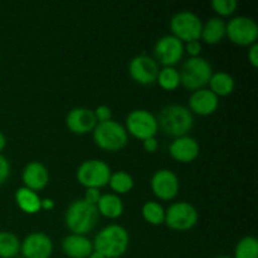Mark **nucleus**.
<instances>
[{"mask_svg":"<svg viewBox=\"0 0 258 258\" xmlns=\"http://www.w3.org/2000/svg\"><path fill=\"white\" fill-rule=\"evenodd\" d=\"M92 243L93 251L105 258H120L127 251L130 236L120 224H110L96 234Z\"/></svg>","mask_w":258,"mask_h":258,"instance_id":"nucleus-1","label":"nucleus"},{"mask_svg":"<svg viewBox=\"0 0 258 258\" xmlns=\"http://www.w3.org/2000/svg\"><path fill=\"white\" fill-rule=\"evenodd\" d=\"M156 120L161 131L174 139L188 135L194 125L193 113L188 107L181 105L165 106L161 108Z\"/></svg>","mask_w":258,"mask_h":258,"instance_id":"nucleus-2","label":"nucleus"},{"mask_svg":"<svg viewBox=\"0 0 258 258\" xmlns=\"http://www.w3.org/2000/svg\"><path fill=\"white\" fill-rule=\"evenodd\" d=\"M97 208L92 204H88L83 199H77L72 202L66 212L64 221L67 228L73 234H82L86 236L88 232L92 231L98 222Z\"/></svg>","mask_w":258,"mask_h":258,"instance_id":"nucleus-3","label":"nucleus"},{"mask_svg":"<svg viewBox=\"0 0 258 258\" xmlns=\"http://www.w3.org/2000/svg\"><path fill=\"white\" fill-rule=\"evenodd\" d=\"M93 141L106 151H118L127 145L128 134L125 126L113 120L97 122L92 131Z\"/></svg>","mask_w":258,"mask_h":258,"instance_id":"nucleus-4","label":"nucleus"},{"mask_svg":"<svg viewBox=\"0 0 258 258\" xmlns=\"http://www.w3.org/2000/svg\"><path fill=\"white\" fill-rule=\"evenodd\" d=\"M212 75H213L212 64L201 55L188 58L179 71L180 85L190 91L204 88V86L208 85Z\"/></svg>","mask_w":258,"mask_h":258,"instance_id":"nucleus-5","label":"nucleus"},{"mask_svg":"<svg viewBox=\"0 0 258 258\" xmlns=\"http://www.w3.org/2000/svg\"><path fill=\"white\" fill-rule=\"evenodd\" d=\"M111 176V168L106 161L100 159H90L78 166L77 180L81 185L88 188L100 189L108 185Z\"/></svg>","mask_w":258,"mask_h":258,"instance_id":"nucleus-6","label":"nucleus"},{"mask_svg":"<svg viewBox=\"0 0 258 258\" xmlns=\"http://www.w3.org/2000/svg\"><path fill=\"white\" fill-rule=\"evenodd\" d=\"M203 22L196 13L190 10H181L170 19V29L174 37L181 42H191L201 39Z\"/></svg>","mask_w":258,"mask_h":258,"instance_id":"nucleus-7","label":"nucleus"},{"mask_svg":"<svg viewBox=\"0 0 258 258\" xmlns=\"http://www.w3.org/2000/svg\"><path fill=\"white\" fill-rule=\"evenodd\" d=\"M199 214L196 207L188 202H176L165 211L164 223L176 232H185L196 227Z\"/></svg>","mask_w":258,"mask_h":258,"instance_id":"nucleus-8","label":"nucleus"},{"mask_svg":"<svg viewBox=\"0 0 258 258\" xmlns=\"http://www.w3.org/2000/svg\"><path fill=\"white\" fill-rule=\"evenodd\" d=\"M226 35L232 43L242 47H249L257 43L258 25L252 18L239 15L226 23Z\"/></svg>","mask_w":258,"mask_h":258,"instance_id":"nucleus-9","label":"nucleus"},{"mask_svg":"<svg viewBox=\"0 0 258 258\" xmlns=\"http://www.w3.org/2000/svg\"><path fill=\"white\" fill-rule=\"evenodd\" d=\"M126 131L134 138L144 141L149 138H155L158 133V120L150 111L138 108L126 116Z\"/></svg>","mask_w":258,"mask_h":258,"instance_id":"nucleus-10","label":"nucleus"},{"mask_svg":"<svg viewBox=\"0 0 258 258\" xmlns=\"http://www.w3.org/2000/svg\"><path fill=\"white\" fill-rule=\"evenodd\" d=\"M184 55V43L174 35H164L154 45V59L164 67H174Z\"/></svg>","mask_w":258,"mask_h":258,"instance_id":"nucleus-11","label":"nucleus"},{"mask_svg":"<svg viewBox=\"0 0 258 258\" xmlns=\"http://www.w3.org/2000/svg\"><path fill=\"white\" fill-rule=\"evenodd\" d=\"M158 62L153 57L146 54H139L128 63V73L135 82L140 85H151L156 82L159 75Z\"/></svg>","mask_w":258,"mask_h":258,"instance_id":"nucleus-12","label":"nucleus"},{"mask_svg":"<svg viewBox=\"0 0 258 258\" xmlns=\"http://www.w3.org/2000/svg\"><path fill=\"white\" fill-rule=\"evenodd\" d=\"M150 186L156 198L161 201H171L179 193V179L174 171L160 169L151 176Z\"/></svg>","mask_w":258,"mask_h":258,"instance_id":"nucleus-13","label":"nucleus"},{"mask_svg":"<svg viewBox=\"0 0 258 258\" xmlns=\"http://www.w3.org/2000/svg\"><path fill=\"white\" fill-rule=\"evenodd\" d=\"M20 253L24 258H49L53 253V242L45 233L33 232L20 243Z\"/></svg>","mask_w":258,"mask_h":258,"instance_id":"nucleus-14","label":"nucleus"},{"mask_svg":"<svg viewBox=\"0 0 258 258\" xmlns=\"http://www.w3.org/2000/svg\"><path fill=\"white\" fill-rule=\"evenodd\" d=\"M66 125L68 130L77 135L92 133L95 126L97 125L93 110L87 107H75L68 112L66 117Z\"/></svg>","mask_w":258,"mask_h":258,"instance_id":"nucleus-15","label":"nucleus"},{"mask_svg":"<svg viewBox=\"0 0 258 258\" xmlns=\"http://www.w3.org/2000/svg\"><path fill=\"white\" fill-rule=\"evenodd\" d=\"M199 151H201V146L198 141L189 135L174 139L169 145V154L171 158L183 164L196 160L199 155Z\"/></svg>","mask_w":258,"mask_h":258,"instance_id":"nucleus-16","label":"nucleus"},{"mask_svg":"<svg viewBox=\"0 0 258 258\" xmlns=\"http://www.w3.org/2000/svg\"><path fill=\"white\" fill-rule=\"evenodd\" d=\"M219 106V97H217L209 88H201L191 93L189 97L190 112L201 116H209L217 111Z\"/></svg>","mask_w":258,"mask_h":258,"instance_id":"nucleus-17","label":"nucleus"},{"mask_svg":"<svg viewBox=\"0 0 258 258\" xmlns=\"http://www.w3.org/2000/svg\"><path fill=\"white\" fill-rule=\"evenodd\" d=\"M22 180L25 188L35 191L42 190L49 183V173L44 164L40 161H32L23 169Z\"/></svg>","mask_w":258,"mask_h":258,"instance_id":"nucleus-18","label":"nucleus"},{"mask_svg":"<svg viewBox=\"0 0 258 258\" xmlns=\"http://www.w3.org/2000/svg\"><path fill=\"white\" fill-rule=\"evenodd\" d=\"M62 251L70 258H88L93 252V243L82 234H70L62 241Z\"/></svg>","mask_w":258,"mask_h":258,"instance_id":"nucleus-19","label":"nucleus"},{"mask_svg":"<svg viewBox=\"0 0 258 258\" xmlns=\"http://www.w3.org/2000/svg\"><path fill=\"white\" fill-rule=\"evenodd\" d=\"M226 37V22L221 18H211L203 23L201 38L207 44H218Z\"/></svg>","mask_w":258,"mask_h":258,"instance_id":"nucleus-20","label":"nucleus"},{"mask_svg":"<svg viewBox=\"0 0 258 258\" xmlns=\"http://www.w3.org/2000/svg\"><path fill=\"white\" fill-rule=\"evenodd\" d=\"M96 208H97L98 214L108 219H116L123 213L122 201L120 197L113 193L102 194Z\"/></svg>","mask_w":258,"mask_h":258,"instance_id":"nucleus-21","label":"nucleus"},{"mask_svg":"<svg viewBox=\"0 0 258 258\" xmlns=\"http://www.w3.org/2000/svg\"><path fill=\"white\" fill-rule=\"evenodd\" d=\"M15 202H17V206L28 214H35L42 209V206H40L42 199L39 198V196L25 186L18 189L15 193Z\"/></svg>","mask_w":258,"mask_h":258,"instance_id":"nucleus-22","label":"nucleus"},{"mask_svg":"<svg viewBox=\"0 0 258 258\" xmlns=\"http://www.w3.org/2000/svg\"><path fill=\"white\" fill-rule=\"evenodd\" d=\"M209 90L217 96V97H224V96L231 95L234 91L236 83H234L233 77L229 73L223 72H216L212 75L211 80L208 82Z\"/></svg>","mask_w":258,"mask_h":258,"instance_id":"nucleus-23","label":"nucleus"},{"mask_svg":"<svg viewBox=\"0 0 258 258\" xmlns=\"http://www.w3.org/2000/svg\"><path fill=\"white\" fill-rule=\"evenodd\" d=\"M20 243L13 232H0V258H15L20 253Z\"/></svg>","mask_w":258,"mask_h":258,"instance_id":"nucleus-24","label":"nucleus"},{"mask_svg":"<svg viewBox=\"0 0 258 258\" xmlns=\"http://www.w3.org/2000/svg\"><path fill=\"white\" fill-rule=\"evenodd\" d=\"M134 178L126 171L120 170L116 173H111L110 180H108V185L112 189L116 196L120 194H126L128 191L133 190L134 188Z\"/></svg>","mask_w":258,"mask_h":258,"instance_id":"nucleus-25","label":"nucleus"},{"mask_svg":"<svg viewBox=\"0 0 258 258\" xmlns=\"http://www.w3.org/2000/svg\"><path fill=\"white\" fill-rule=\"evenodd\" d=\"M144 219L153 226H160L165 222V209L158 202H146L141 209Z\"/></svg>","mask_w":258,"mask_h":258,"instance_id":"nucleus-26","label":"nucleus"},{"mask_svg":"<svg viewBox=\"0 0 258 258\" xmlns=\"http://www.w3.org/2000/svg\"><path fill=\"white\" fill-rule=\"evenodd\" d=\"M159 86L165 91H174L180 86V76L179 71L174 67H164L159 71L158 78Z\"/></svg>","mask_w":258,"mask_h":258,"instance_id":"nucleus-27","label":"nucleus"},{"mask_svg":"<svg viewBox=\"0 0 258 258\" xmlns=\"http://www.w3.org/2000/svg\"><path fill=\"white\" fill-rule=\"evenodd\" d=\"M233 258H258V241L256 237L246 236L237 243Z\"/></svg>","mask_w":258,"mask_h":258,"instance_id":"nucleus-28","label":"nucleus"},{"mask_svg":"<svg viewBox=\"0 0 258 258\" xmlns=\"http://www.w3.org/2000/svg\"><path fill=\"white\" fill-rule=\"evenodd\" d=\"M211 5L217 14L222 17H229L236 12L238 3L236 0H213Z\"/></svg>","mask_w":258,"mask_h":258,"instance_id":"nucleus-29","label":"nucleus"},{"mask_svg":"<svg viewBox=\"0 0 258 258\" xmlns=\"http://www.w3.org/2000/svg\"><path fill=\"white\" fill-rule=\"evenodd\" d=\"M93 115H95L97 122H105V121L112 120V111L108 106L100 105L93 110Z\"/></svg>","mask_w":258,"mask_h":258,"instance_id":"nucleus-30","label":"nucleus"},{"mask_svg":"<svg viewBox=\"0 0 258 258\" xmlns=\"http://www.w3.org/2000/svg\"><path fill=\"white\" fill-rule=\"evenodd\" d=\"M10 175V164L4 155L0 154V185L7 181Z\"/></svg>","mask_w":258,"mask_h":258,"instance_id":"nucleus-31","label":"nucleus"},{"mask_svg":"<svg viewBox=\"0 0 258 258\" xmlns=\"http://www.w3.org/2000/svg\"><path fill=\"white\" fill-rule=\"evenodd\" d=\"M101 191L100 189H96V188H88L86 189V193H85V198L83 201L87 202L88 204H92V206H97V203L100 202L101 198Z\"/></svg>","mask_w":258,"mask_h":258,"instance_id":"nucleus-32","label":"nucleus"},{"mask_svg":"<svg viewBox=\"0 0 258 258\" xmlns=\"http://www.w3.org/2000/svg\"><path fill=\"white\" fill-rule=\"evenodd\" d=\"M188 52L190 57H199L202 52V43L199 40H191V42L185 43L184 45V52Z\"/></svg>","mask_w":258,"mask_h":258,"instance_id":"nucleus-33","label":"nucleus"},{"mask_svg":"<svg viewBox=\"0 0 258 258\" xmlns=\"http://www.w3.org/2000/svg\"><path fill=\"white\" fill-rule=\"evenodd\" d=\"M248 62L253 68L258 67V43H253L248 47Z\"/></svg>","mask_w":258,"mask_h":258,"instance_id":"nucleus-34","label":"nucleus"},{"mask_svg":"<svg viewBox=\"0 0 258 258\" xmlns=\"http://www.w3.org/2000/svg\"><path fill=\"white\" fill-rule=\"evenodd\" d=\"M158 141H156L155 138H149L146 140L143 141V148L144 150L148 151V153H155L158 150Z\"/></svg>","mask_w":258,"mask_h":258,"instance_id":"nucleus-35","label":"nucleus"},{"mask_svg":"<svg viewBox=\"0 0 258 258\" xmlns=\"http://www.w3.org/2000/svg\"><path fill=\"white\" fill-rule=\"evenodd\" d=\"M42 209H45V211H52L53 208H54V202H53V199H42Z\"/></svg>","mask_w":258,"mask_h":258,"instance_id":"nucleus-36","label":"nucleus"},{"mask_svg":"<svg viewBox=\"0 0 258 258\" xmlns=\"http://www.w3.org/2000/svg\"><path fill=\"white\" fill-rule=\"evenodd\" d=\"M5 146H7V139H5L4 134L0 131V154H2V151L4 150Z\"/></svg>","mask_w":258,"mask_h":258,"instance_id":"nucleus-37","label":"nucleus"},{"mask_svg":"<svg viewBox=\"0 0 258 258\" xmlns=\"http://www.w3.org/2000/svg\"><path fill=\"white\" fill-rule=\"evenodd\" d=\"M88 258H105V257H103L102 254H101V253H98V252L93 251L92 253H91L90 256H88Z\"/></svg>","mask_w":258,"mask_h":258,"instance_id":"nucleus-38","label":"nucleus"},{"mask_svg":"<svg viewBox=\"0 0 258 258\" xmlns=\"http://www.w3.org/2000/svg\"><path fill=\"white\" fill-rule=\"evenodd\" d=\"M216 258H233V257H229V256H219V257H216Z\"/></svg>","mask_w":258,"mask_h":258,"instance_id":"nucleus-39","label":"nucleus"}]
</instances>
